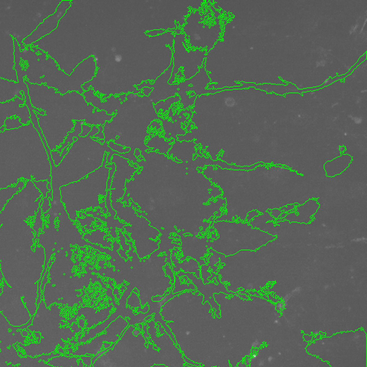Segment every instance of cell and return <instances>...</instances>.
Masks as SVG:
<instances>
[{"label": "cell", "mask_w": 367, "mask_h": 367, "mask_svg": "<svg viewBox=\"0 0 367 367\" xmlns=\"http://www.w3.org/2000/svg\"><path fill=\"white\" fill-rule=\"evenodd\" d=\"M43 202L42 194L28 180L25 187L7 202L0 212V265L3 278L0 307L11 304L28 319L37 309V284L45 264L42 246L32 249L35 240L33 228L27 223Z\"/></svg>", "instance_id": "6da1fadb"}, {"label": "cell", "mask_w": 367, "mask_h": 367, "mask_svg": "<svg viewBox=\"0 0 367 367\" xmlns=\"http://www.w3.org/2000/svg\"><path fill=\"white\" fill-rule=\"evenodd\" d=\"M83 96L88 104L105 111L109 115H112L118 110L112 121L106 122L103 126L104 141L108 143L111 140H114L115 143L130 148L129 152L118 155L137 163L138 159L135 157V150L140 149L146 151L150 149L144 143L145 138L149 135L146 131L148 126L154 119H162L158 116L148 96L141 97L130 93L124 103L120 102L119 98L114 96L108 97L106 102H103L94 95L93 88L84 92Z\"/></svg>", "instance_id": "7a4b0ae2"}, {"label": "cell", "mask_w": 367, "mask_h": 367, "mask_svg": "<svg viewBox=\"0 0 367 367\" xmlns=\"http://www.w3.org/2000/svg\"><path fill=\"white\" fill-rule=\"evenodd\" d=\"M186 35L184 33L176 34L174 40V50L173 54V63L174 68L168 84H173L176 80V76L179 72L181 67L184 68V75L185 80H189L195 76L200 71L198 66L203 64L204 59L206 57V51H188L186 49L185 44Z\"/></svg>", "instance_id": "3957f363"}, {"label": "cell", "mask_w": 367, "mask_h": 367, "mask_svg": "<svg viewBox=\"0 0 367 367\" xmlns=\"http://www.w3.org/2000/svg\"><path fill=\"white\" fill-rule=\"evenodd\" d=\"M210 82L211 80L206 72V69L204 67H202L200 68L199 72L196 73L193 77H192L189 80H184V82H182L178 84V89L177 93L179 95L181 103L183 105V110H186L195 103V101L189 99L187 96L188 92L193 93L194 91L195 95H199L200 96V95H202V94H212L222 91L223 90L230 89L228 88H223V89H206L205 87L207 86V84Z\"/></svg>", "instance_id": "277c9868"}, {"label": "cell", "mask_w": 367, "mask_h": 367, "mask_svg": "<svg viewBox=\"0 0 367 367\" xmlns=\"http://www.w3.org/2000/svg\"><path fill=\"white\" fill-rule=\"evenodd\" d=\"M206 16H201L199 10L196 12H193L187 18V24L184 27V33L189 36V43L193 47H204L207 46V52L211 50L214 44V41L211 40L209 36V33H212V30L215 29L219 27V19H217V24L214 27L209 28L201 23V18H204Z\"/></svg>", "instance_id": "5b68a950"}, {"label": "cell", "mask_w": 367, "mask_h": 367, "mask_svg": "<svg viewBox=\"0 0 367 367\" xmlns=\"http://www.w3.org/2000/svg\"><path fill=\"white\" fill-rule=\"evenodd\" d=\"M71 5V2L70 1L67 0L62 1L56 9L55 12L45 18L43 22L38 24L33 33L24 38L23 41L24 46L29 47L34 43L40 41V39L43 37L50 35L52 32L57 29L60 21L65 16Z\"/></svg>", "instance_id": "8992f818"}, {"label": "cell", "mask_w": 367, "mask_h": 367, "mask_svg": "<svg viewBox=\"0 0 367 367\" xmlns=\"http://www.w3.org/2000/svg\"><path fill=\"white\" fill-rule=\"evenodd\" d=\"M173 68H174V63L171 62L168 68L164 71L160 76H158L154 84H152L153 90L148 96L152 103L156 104L159 101L166 100L169 98L176 96L178 89V84H168Z\"/></svg>", "instance_id": "52a82bcc"}, {"label": "cell", "mask_w": 367, "mask_h": 367, "mask_svg": "<svg viewBox=\"0 0 367 367\" xmlns=\"http://www.w3.org/2000/svg\"><path fill=\"white\" fill-rule=\"evenodd\" d=\"M184 113H189L192 115L190 111H182L180 112L182 117L179 118L178 115H174L173 110H170L169 112V117H170L174 120V123H170L167 120L162 119V127L164 130L165 131V138L170 139L172 137L175 141H176L177 136L178 135H185L187 132L182 128V123L187 120V116L184 115Z\"/></svg>", "instance_id": "ba28073f"}, {"label": "cell", "mask_w": 367, "mask_h": 367, "mask_svg": "<svg viewBox=\"0 0 367 367\" xmlns=\"http://www.w3.org/2000/svg\"><path fill=\"white\" fill-rule=\"evenodd\" d=\"M195 143L193 141H175L172 149L168 152L169 155H174L183 162L193 160V155L195 154Z\"/></svg>", "instance_id": "9c48e42d"}, {"label": "cell", "mask_w": 367, "mask_h": 367, "mask_svg": "<svg viewBox=\"0 0 367 367\" xmlns=\"http://www.w3.org/2000/svg\"><path fill=\"white\" fill-rule=\"evenodd\" d=\"M25 187V183L24 181H19L15 186H10L5 189H0V212L3 209L4 207L6 205L7 202L15 194H16L18 191ZM1 268V265H0ZM3 275L0 270V281H3Z\"/></svg>", "instance_id": "30bf717a"}, {"label": "cell", "mask_w": 367, "mask_h": 367, "mask_svg": "<svg viewBox=\"0 0 367 367\" xmlns=\"http://www.w3.org/2000/svg\"><path fill=\"white\" fill-rule=\"evenodd\" d=\"M173 142H175L174 139H171L170 141L167 142V141L165 140L164 137H159V135H156L155 137H151L147 142L146 146L148 147L149 148H152L154 150L159 149L160 153L167 154L169 148L171 147V143Z\"/></svg>", "instance_id": "8fae6325"}, {"label": "cell", "mask_w": 367, "mask_h": 367, "mask_svg": "<svg viewBox=\"0 0 367 367\" xmlns=\"http://www.w3.org/2000/svg\"><path fill=\"white\" fill-rule=\"evenodd\" d=\"M80 357L69 358V357L64 356L54 357L53 358L50 359L47 364L49 365H52L55 367H84L82 360L80 361V364H77L76 361H78Z\"/></svg>", "instance_id": "7c38bea8"}, {"label": "cell", "mask_w": 367, "mask_h": 367, "mask_svg": "<svg viewBox=\"0 0 367 367\" xmlns=\"http://www.w3.org/2000/svg\"><path fill=\"white\" fill-rule=\"evenodd\" d=\"M84 122H85L84 120H75L73 131L72 132H69L65 140L61 144V146L56 150L57 151L61 154V152L63 151V150L65 147L71 146V144L73 143V137H76L79 135H80V134L82 133V125L84 124Z\"/></svg>", "instance_id": "4fadbf2b"}, {"label": "cell", "mask_w": 367, "mask_h": 367, "mask_svg": "<svg viewBox=\"0 0 367 367\" xmlns=\"http://www.w3.org/2000/svg\"><path fill=\"white\" fill-rule=\"evenodd\" d=\"M366 54H365L363 56V57L361 58L360 60H359V61H358V63H357L356 64H355V65H354V66H353V68H352L350 69V71H349V72H348L347 73H346V74L342 75V76H338V77H335V78H333V79H330V80H327V82H325V84H323L322 85L319 86V87H318V88H308V89H306V90H300V91H299V93H303V92H307V91H313V90H317V89H320V88H323V87H325V86L327 85V84H330L331 82H334V81H337V80H342V79L344 78V77H346V76H349V75L350 74V73H351L352 72H353L354 69H355V68H356V67L357 66V65H358L359 64H360V62H361V61H362V60H364H364H366Z\"/></svg>", "instance_id": "5bb4252c"}, {"label": "cell", "mask_w": 367, "mask_h": 367, "mask_svg": "<svg viewBox=\"0 0 367 367\" xmlns=\"http://www.w3.org/2000/svg\"><path fill=\"white\" fill-rule=\"evenodd\" d=\"M180 100H181L180 97L178 96H174V97H170V98H169V99H166V100L161 101H159V102H158L157 103H156V104L154 106V110H155L156 112H158L159 110H162L163 111H167L169 110V108H170V106L173 104V103L175 102H178V101H179Z\"/></svg>", "instance_id": "9a60e30c"}, {"label": "cell", "mask_w": 367, "mask_h": 367, "mask_svg": "<svg viewBox=\"0 0 367 367\" xmlns=\"http://www.w3.org/2000/svg\"><path fill=\"white\" fill-rule=\"evenodd\" d=\"M22 125L23 124L21 123L20 118L16 115H12L7 118L5 119V123H4L5 129L7 130L18 129V128L22 127Z\"/></svg>", "instance_id": "2e32d148"}, {"label": "cell", "mask_w": 367, "mask_h": 367, "mask_svg": "<svg viewBox=\"0 0 367 367\" xmlns=\"http://www.w3.org/2000/svg\"><path fill=\"white\" fill-rule=\"evenodd\" d=\"M33 181V184H35V186L36 187L37 189L40 190V192L42 194V197L43 198H45V197H47V193H48L49 190H48V188H47V186H48V184L49 182H47L46 180H44V181H39V182H36V181L32 179Z\"/></svg>", "instance_id": "e0dca14e"}, {"label": "cell", "mask_w": 367, "mask_h": 367, "mask_svg": "<svg viewBox=\"0 0 367 367\" xmlns=\"http://www.w3.org/2000/svg\"><path fill=\"white\" fill-rule=\"evenodd\" d=\"M108 147L112 150L118 152V154H126L130 151V148H124L123 146L115 143L113 141H110L108 143Z\"/></svg>", "instance_id": "ac0fdd59"}, {"label": "cell", "mask_w": 367, "mask_h": 367, "mask_svg": "<svg viewBox=\"0 0 367 367\" xmlns=\"http://www.w3.org/2000/svg\"><path fill=\"white\" fill-rule=\"evenodd\" d=\"M41 214H42V209H41V208L40 207L38 211H37V212L36 217H35V223H34L33 228V230L36 232L37 234L39 233V229L42 228V225H43L42 219H41Z\"/></svg>", "instance_id": "d6986e66"}, {"label": "cell", "mask_w": 367, "mask_h": 367, "mask_svg": "<svg viewBox=\"0 0 367 367\" xmlns=\"http://www.w3.org/2000/svg\"><path fill=\"white\" fill-rule=\"evenodd\" d=\"M41 209H42V213H46L47 212H49V209H51V205H50V199L49 197H45V198H43V202H42V206H41Z\"/></svg>", "instance_id": "ffe728a7"}, {"label": "cell", "mask_w": 367, "mask_h": 367, "mask_svg": "<svg viewBox=\"0 0 367 367\" xmlns=\"http://www.w3.org/2000/svg\"><path fill=\"white\" fill-rule=\"evenodd\" d=\"M106 167H107V168H108V167H110V178H109L108 186H107V189H110L111 184H112V176H113V174L115 173V169H116V166H115V164H112V165H106Z\"/></svg>", "instance_id": "44dd1931"}, {"label": "cell", "mask_w": 367, "mask_h": 367, "mask_svg": "<svg viewBox=\"0 0 367 367\" xmlns=\"http://www.w3.org/2000/svg\"><path fill=\"white\" fill-rule=\"evenodd\" d=\"M91 129H92V127H90V126L86 125V124H84V123L82 124V133L80 134V136L82 137H85L86 136H88V134L91 131Z\"/></svg>", "instance_id": "7402d4cb"}, {"label": "cell", "mask_w": 367, "mask_h": 367, "mask_svg": "<svg viewBox=\"0 0 367 367\" xmlns=\"http://www.w3.org/2000/svg\"><path fill=\"white\" fill-rule=\"evenodd\" d=\"M165 33V30L164 29H155V30H151V31H149L148 32V33H146V35H148V37H150V36H158V35L159 34H162Z\"/></svg>", "instance_id": "603a6c76"}, {"label": "cell", "mask_w": 367, "mask_h": 367, "mask_svg": "<svg viewBox=\"0 0 367 367\" xmlns=\"http://www.w3.org/2000/svg\"><path fill=\"white\" fill-rule=\"evenodd\" d=\"M99 132L95 135L93 137L100 140H104V135H103V126H99Z\"/></svg>", "instance_id": "cb8c5ba5"}, {"label": "cell", "mask_w": 367, "mask_h": 367, "mask_svg": "<svg viewBox=\"0 0 367 367\" xmlns=\"http://www.w3.org/2000/svg\"><path fill=\"white\" fill-rule=\"evenodd\" d=\"M143 93L145 95V96H149V95L151 93L152 91V89L151 88H144L143 89Z\"/></svg>", "instance_id": "d4e9b609"}, {"label": "cell", "mask_w": 367, "mask_h": 367, "mask_svg": "<svg viewBox=\"0 0 367 367\" xmlns=\"http://www.w3.org/2000/svg\"><path fill=\"white\" fill-rule=\"evenodd\" d=\"M257 214H259V213H258L257 212H255V211H253V212H249V213H248V217H248V221H250V220H251V219H252V217H254V216L257 215Z\"/></svg>", "instance_id": "484cf974"}, {"label": "cell", "mask_w": 367, "mask_h": 367, "mask_svg": "<svg viewBox=\"0 0 367 367\" xmlns=\"http://www.w3.org/2000/svg\"><path fill=\"white\" fill-rule=\"evenodd\" d=\"M127 96L126 95V94H123V95H120V96L118 97V98H119L120 102L122 103V102H123V101H125L126 100H127Z\"/></svg>", "instance_id": "4316f807"}, {"label": "cell", "mask_w": 367, "mask_h": 367, "mask_svg": "<svg viewBox=\"0 0 367 367\" xmlns=\"http://www.w3.org/2000/svg\"><path fill=\"white\" fill-rule=\"evenodd\" d=\"M294 207H295V205H289V206H288L287 207H285V208L282 209L285 211V212H287V211H289V210H291L293 209Z\"/></svg>", "instance_id": "83f0119b"}, {"label": "cell", "mask_w": 367, "mask_h": 367, "mask_svg": "<svg viewBox=\"0 0 367 367\" xmlns=\"http://www.w3.org/2000/svg\"><path fill=\"white\" fill-rule=\"evenodd\" d=\"M135 157H139L140 156H141V151L140 149H136L135 150Z\"/></svg>", "instance_id": "f1b7e54d"}, {"label": "cell", "mask_w": 367, "mask_h": 367, "mask_svg": "<svg viewBox=\"0 0 367 367\" xmlns=\"http://www.w3.org/2000/svg\"><path fill=\"white\" fill-rule=\"evenodd\" d=\"M152 126H153V127H157L158 129H160V128H161L160 125H159V123H157V122H153V123H152Z\"/></svg>", "instance_id": "f546056e"}, {"label": "cell", "mask_w": 367, "mask_h": 367, "mask_svg": "<svg viewBox=\"0 0 367 367\" xmlns=\"http://www.w3.org/2000/svg\"><path fill=\"white\" fill-rule=\"evenodd\" d=\"M184 360H185V361H187V363H189V364H191V365H195V366H198V365H197V364H195V363H194V362H193V361H189V360H187V358H186V357H184Z\"/></svg>", "instance_id": "4dcf8cb0"}, {"label": "cell", "mask_w": 367, "mask_h": 367, "mask_svg": "<svg viewBox=\"0 0 367 367\" xmlns=\"http://www.w3.org/2000/svg\"><path fill=\"white\" fill-rule=\"evenodd\" d=\"M21 334L23 335L24 336H27V335H28V331H26V330L21 331Z\"/></svg>", "instance_id": "1f68e13d"}, {"label": "cell", "mask_w": 367, "mask_h": 367, "mask_svg": "<svg viewBox=\"0 0 367 367\" xmlns=\"http://www.w3.org/2000/svg\"><path fill=\"white\" fill-rule=\"evenodd\" d=\"M134 334H135V335L139 334V331L137 330H134Z\"/></svg>", "instance_id": "d6a6232c"}, {"label": "cell", "mask_w": 367, "mask_h": 367, "mask_svg": "<svg viewBox=\"0 0 367 367\" xmlns=\"http://www.w3.org/2000/svg\"><path fill=\"white\" fill-rule=\"evenodd\" d=\"M0 130H1V131H2V132H3V131H5V127H4V126H2V127H1V129H0Z\"/></svg>", "instance_id": "836d02e7"}, {"label": "cell", "mask_w": 367, "mask_h": 367, "mask_svg": "<svg viewBox=\"0 0 367 367\" xmlns=\"http://www.w3.org/2000/svg\"><path fill=\"white\" fill-rule=\"evenodd\" d=\"M99 142H100L101 144H103L105 143V141H104V140H99Z\"/></svg>", "instance_id": "e575fe53"}, {"label": "cell", "mask_w": 367, "mask_h": 367, "mask_svg": "<svg viewBox=\"0 0 367 367\" xmlns=\"http://www.w3.org/2000/svg\"><path fill=\"white\" fill-rule=\"evenodd\" d=\"M345 150V148H344V147H341V150Z\"/></svg>", "instance_id": "d590c367"}]
</instances>
